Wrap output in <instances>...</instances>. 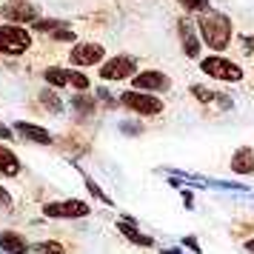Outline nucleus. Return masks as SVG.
Here are the masks:
<instances>
[{
    "label": "nucleus",
    "instance_id": "obj_1",
    "mask_svg": "<svg viewBox=\"0 0 254 254\" xmlns=\"http://www.w3.org/2000/svg\"><path fill=\"white\" fill-rule=\"evenodd\" d=\"M197 32L203 37V43L214 52H223V49L231 43V20L223 12H211L208 9L206 14H200L197 20Z\"/></svg>",
    "mask_w": 254,
    "mask_h": 254
},
{
    "label": "nucleus",
    "instance_id": "obj_2",
    "mask_svg": "<svg viewBox=\"0 0 254 254\" xmlns=\"http://www.w3.org/2000/svg\"><path fill=\"white\" fill-rule=\"evenodd\" d=\"M29 46H32V35L23 26H0V52L3 55L14 58V55H23Z\"/></svg>",
    "mask_w": 254,
    "mask_h": 254
},
{
    "label": "nucleus",
    "instance_id": "obj_3",
    "mask_svg": "<svg viewBox=\"0 0 254 254\" xmlns=\"http://www.w3.org/2000/svg\"><path fill=\"white\" fill-rule=\"evenodd\" d=\"M200 69L206 71L208 77H214V80H226V83H237L243 80V69L237 63H231V60L220 58V55H211L200 63Z\"/></svg>",
    "mask_w": 254,
    "mask_h": 254
},
{
    "label": "nucleus",
    "instance_id": "obj_4",
    "mask_svg": "<svg viewBox=\"0 0 254 254\" xmlns=\"http://www.w3.org/2000/svg\"><path fill=\"white\" fill-rule=\"evenodd\" d=\"M43 214L55 217V220H80V217H89L92 208L83 200H58V203H46Z\"/></svg>",
    "mask_w": 254,
    "mask_h": 254
},
{
    "label": "nucleus",
    "instance_id": "obj_5",
    "mask_svg": "<svg viewBox=\"0 0 254 254\" xmlns=\"http://www.w3.org/2000/svg\"><path fill=\"white\" fill-rule=\"evenodd\" d=\"M43 80L49 86H71L77 92H86L89 89V77L80 74V71H71V69H60V66H49L43 69Z\"/></svg>",
    "mask_w": 254,
    "mask_h": 254
},
{
    "label": "nucleus",
    "instance_id": "obj_6",
    "mask_svg": "<svg viewBox=\"0 0 254 254\" xmlns=\"http://www.w3.org/2000/svg\"><path fill=\"white\" fill-rule=\"evenodd\" d=\"M120 100H123L126 109L137 112V115H146V117L163 112V100H157V94H149V92H126Z\"/></svg>",
    "mask_w": 254,
    "mask_h": 254
},
{
    "label": "nucleus",
    "instance_id": "obj_7",
    "mask_svg": "<svg viewBox=\"0 0 254 254\" xmlns=\"http://www.w3.org/2000/svg\"><path fill=\"white\" fill-rule=\"evenodd\" d=\"M134 69H137V60L120 55V58H112L109 63L100 66V77L103 80H128V77H134Z\"/></svg>",
    "mask_w": 254,
    "mask_h": 254
},
{
    "label": "nucleus",
    "instance_id": "obj_8",
    "mask_svg": "<svg viewBox=\"0 0 254 254\" xmlns=\"http://www.w3.org/2000/svg\"><path fill=\"white\" fill-rule=\"evenodd\" d=\"M0 14H3L12 26H23V23H29V20H37V9L32 3H26V0H9V3L0 9Z\"/></svg>",
    "mask_w": 254,
    "mask_h": 254
},
{
    "label": "nucleus",
    "instance_id": "obj_9",
    "mask_svg": "<svg viewBox=\"0 0 254 254\" xmlns=\"http://www.w3.org/2000/svg\"><path fill=\"white\" fill-rule=\"evenodd\" d=\"M103 55H106V49L100 43H77V46L71 49L69 60L74 66H97L103 60Z\"/></svg>",
    "mask_w": 254,
    "mask_h": 254
},
{
    "label": "nucleus",
    "instance_id": "obj_10",
    "mask_svg": "<svg viewBox=\"0 0 254 254\" xmlns=\"http://www.w3.org/2000/svg\"><path fill=\"white\" fill-rule=\"evenodd\" d=\"M134 80V92H166L169 86H172V80L163 74V71H140V74H134L131 77Z\"/></svg>",
    "mask_w": 254,
    "mask_h": 254
},
{
    "label": "nucleus",
    "instance_id": "obj_11",
    "mask_svg": "<svg viewBox=\"0 0 254 254\" xmlns=\"http://www.w3.org/2000/svg\"><path fill=\"white\" fill-rule=\"evenodd\" d=\"M29 249H32V243L26 240L20 231H0V252L3 254H29Z\"/></svg>",
    "mask_w": 254,
    "mask_h": 254
},
{
    "label": "nucleus",
    "instance_id": "obj_12",
    "mask_svg": "<svg viewBox=\"0 0 254 254\" xmlns=\"http://www.w3.org/2000/svg\"><path fill=\"white\" fill-rule=\"evenodd\" d=\"M177 32H180V40H183V52L186 58H197L200 55V37H197V26L191 20H180L177 23Z\"/></svg>",
    "mask_w": 254,
    "mask_h": 254
},
{
    "label": "nucleus",
    "instance_id": "obj_13",
    "mask_svg": "<svg viewBox=\"0 0 254 254\" xmlns=\"http://www.w3.org/2000/svg\"><path fill=\"white\" fill-rule=\"evenodd\" d=\"M14 131L20 134V137L32 140V143H40V146H52V134H49L43 126H35V123H14Z\"/></svg>",
    "mask_w": 254,
    "mask_h": 254
},
{
    "label": "nucleus",
    "instance_id": "obj_14",
    "mask_svg": "<svg viewBox=\"0 0 254 254\" xmlns=\"http://www.w3.org/2000/svg\"><path fill=\"white\" fill-rule=\"evenodd\" d=\"M231 172L234 174H254V149L243 146L231 157Z\"/></svg>",
    "mask_w": 254,
    "mask_h": 254
},
{
    "label": "nucleus",
    "instance_id": "obj_15",
    "mask_svg": "<svg viewBox=\"0 0 254 254\" xmlns=\"http://www.w3.org/2000/svg\"><path fill=\"white\" fill-rule=\"evenodd\" d=\"M117 229H120V234H126L128 240L137 243V246H143V249H151V246H154V240H151V237H146L143 231H137V226H131L128 220H120V223H117Z\"/></svg>",
    "mask_w": 254,
    "mask_h": 254
},
{
    "label": "nucleus",
    "instance_id": "obj_16",
    "mask_svg": "<svg viewBox=\"0 0 254 254\" xmlns=\"http://www.w3.org/2000/svg\"><path fill=\"white\" fill-rule=\"evenodd\" d=\"M0 172L9 174V177H14V174L20 172V160H17L14 151L6 149V146H0Z\"/></svg>",
    "mask_w": 254,
    "mask_h": 254
},
{
    "label": "nucleus",
    "instance_id": "obj_17",
    "mask_svg": "<svg viewBox=\"0 0 254 254\" xmlns=\"http://www.w3.org/2000/svg\"><path fill=\"white\" fill-rule=\"evenodd\" d=\"M71 109L77 112V117H89V115L94 112V103H92V97L77 94V97H71Z\"/></svg>",
    "mask_w": 254,
    "mask_h": 254
},
{
    "label": "nucleus",
    "instance_id": "obj_18",
    "mask_svg": "<svg viewBox=\"0 0 254 254\" xmlns=\"http://www.w3.org/2000/svg\"><path fill=\"white\" fill-rule=\"evenodd\" d=\"M37 254H66V246L58 240H43V243H37V246H32Z\"/></svg>",
    "mask_w": 254,
    "mask_h": 254
},
{
    "label": "nucleus",
    "instance_id": "obj_19",
    "mask_svg": "<svg viewBox=\"0 0 254 254\" xmlns=\"http://www.w3.org/2000/svg\"><path fill=\"white\" fill-rule=\"evenodd\" d=\"M40 103L46 106L49 112H63V103L58 100V94L55 92H40Z\"/></svg>",
    "mask_w": 254,
    "mask_h": 254
},
{
    "label": "nucleus",
    "instance_id": "obj_20",
    "mask_svg": "<svg viewBox=\"0 0 254 254\" xmlns=\"http://www.w3.org/2000/svg\"><path fill=\"white\" fill-rule=\"evenodd\" d=\"M186 12H197V14H206L208 12V0H180Z\"/></svg>",
    "mask_w": 254,
    "mask_h": 254
},
{
    "label": "nucleus",
    "instance_id": "obj_21",
    "mask_svg": "<svg viewBox=\"0 0 254 254\" xmlns=\"http://www.w3.org/2000/svg\"><path fill=\"white\" fill-rule=\"evenodd\" d=\"M63 26H66L63 20H35V32H52V35H55Z\"/></svg>",
    "mask_w": 254,
    "mask_h": 254
},
{
    "label": "nucleus",
    "instance_id": "obj_22",
    "mask_svg": "<svg viewBox=\"0 0 254 254\" xmlns=\"http://www.w3.org/2000/svg\"><path fill=\"white\" fill-rule=\"evenodd\" d=\"M86 186H89V191H92V194L97 197L100 203H106V206H112V197L106 194V191H100V186L94 183V180H92V177H89V174H86Z\"/></svg>",
    "mask_w": 254,
    "mask_h": 254
},
{
    "label": "nucleus",
    "instance_id": "obj_23",
    "mask_svg": "<svg viewBox=\"0 0 254 254\" xmlns=\"http://www.w3.org/2000/svg\"><path fill=\"white\" fill-rule=\"evenodd\" d=\"M55 37H58V40H74V32H71L69 26H63V29L55 32Z\"/></svg>",
    "mask_w": 254,
    "mask_h": 254
},
{
    "label": "nucleus",
    "instance_id": "obj_24",
    "mask_svg": "<svg viewBox=\"0 0 254 254\" xmlns=\"http://www.w3.org/2000/svg\"><path fill=\"white\" fill-rule=\"evenodd\" d=\"M0 203H3L6 208H12V197L6 194V189H3V186H0Z\"/></svg>",
    "mask_w": 254,
    "mask_h": 254
},
{
    "label": "nucleus",
    "instance_id": "obj_25",
    "mask_svg": "<svg viewBox=\"0 0 254 254\" xmlns=\"http://www.w3.org/2000/svg\"><path fill=\"white\" fill-rule=\"evenodd\" d=\"M183 246H189L191 252H197V254H200V246H197V240H194V237H186V240H183Z\"/></svg>",
    "mask_w": 254,
    "mask_h": 254
},
{
    "label": "nucleus",
    "instance_id": "obj_26",
    "mask_svg": "<svg viewBox=\"0 0 254 254\" xmlns=\"http://www.w3.org/2000/svg\"><path fill=\"white\" fill-rule=\"evenodd\" d=\"M0 137H3V140H12V128H6L3 123H0Z\"/></svg>",
    "mask_w": 254,
    "mask_h": 254
},
{
    "label": "nucleus",
    "instance_id": "obj_27",
    "mask_svg": "<svg viewBox=\"0 0 254 254\" xmlns=\"http://www.w3.org/2000/svg\"><path fill=\"white\" fill-rule=\"evenodd\" d=\"M243 43H246V49H249V52H254V37H246Z\"/></svg>",
    "mask_w": 254,
    "mask_h": 254
},
{
    "label": "nucleus",
    "instance_id": "obj_28",
    "mask_svg": "<svg viewBox=\"0 0 254 254\" xmlns=\"http://www.w3.org/2000/svg\"><path fill=\"white\" fill-rule=\"evenodd\" d=\"M163 254H183L180 249H163Z\"/></svg>",
    "mask_w": 254,
    "mask_h": 254
},
{
    "label": "nucleus",
    "instance_id": "obj_29",
    "mask_svg": "<svg viewBox=\"0 0 254 254\" xmlns=\"http://www.w3.org/2000/svg\"><path fill=\"white\" fill-rule=\"evenodd\" d=\"M0 254H3V252H0Z\"/></svg>",
    "mask_w": 254,
    "mask_h": 254
}]
</instances>
